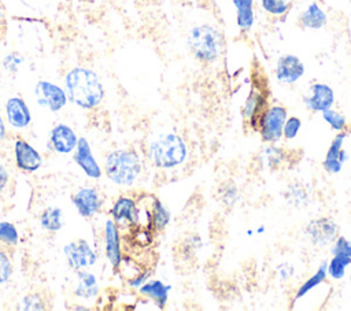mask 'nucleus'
I'll return each instance as SVG.
<instances>
[{
    "mask_svg": "<svg viewBox=\"0 0 351 311\" xmlns=\"http://www.w3.org/2000/svg\"><path fill=\"white\" fill-rule=\"evenodd\" d=\"M67 96L81 108L97 107L104 97V88L97 74L85 67H74L66 74Z\"/></svg>",
    "mask_w": 351,
    "mask_h": 311,
    "instance_id": "1",
    "label": "nucleus"
},
{
    "mask_svg": "<svg viewBox=\"0 0 351 311\" xmlns=\"http://www.w3.org/2000/svg\"><path fill=\"white\" fill-rule=\"evenodd\" d=\"M189 51L202 63H213L217 60L223 48L222 34L210 25L193 26L186 38Z\"/></svg>",
    "mask_w": 351,
    "mask_h": 311,
    "instance_id": "2",
    "label": "nucleus"
},
{
    "mask_svg": "<svg viewBox=\"0 0 351 311\" xmlns=\"http://www.w3.org/2000/svg\"><path fill=\"white\" fill-rule=\"evenodd\" d=\"M188 149L184 140L173 133L160 134L149 145V158L156 167L173 169L184 163Z\"/></svg>",
    "mask_w": 351,
    "mask_h": 311,
    "instance_id": "3",
    "label": "nucleus"
},
{
    "mask_svg": "<svg viewBox=\"0 0 351 311\" xmlns=\"http://www.w3.org/2000/svg\"><path fill=\"white\" fill-rule=\"evenodd\" d=\"M141 173V160L134 151L117 149L106 159V174L117 185H132Z\"/></svg>",
    "mask_w": 351,
    "mask_h": 311,
    "instance_id": "4",
    "label": "nucleus"
},
{
    "mask_svg": "<svg viewBox=\"0 0 351 311\" xmlns=\"http://www.w3.org/2000/svg\"><path fill=\"white\" fill-rule=\"evenodd\" d=\"M288 118V112L282 105H271L267 107L259 121H258V130L261 138L265 142H277L282 137V127L285 119Z\"/></svg>",
    "mask_w": 351,
    "mask_h": 311,
    "instance_id": "5",
    "label": "nucleus"
},
{
    "mask_svg": "<svg viewBox=\"0 0 351 311\" xmlns=\"http://www.w3.org/2000/svg\"><path fill=\"white\" fill-rule=\"evenodd\" d=\"M306 236L317 247H326L337 238L339 226L330 218H317L307 223Z\"/></svg>",
    "mask_w": 351,
    "mask_h": 311,
    "instance_id": "6",
    "label": "nucleus"
},
{
    "mask_svg": "<svg viewBox=\"0 0 351 311\" xmlns=\"http://www.w3.org/2000/svg\"><path fill=\"white\" fill-rule=\"evenodd\" d=\"M267 107V92L258 82L252 86L243 107V116L252 130H258V121Z\"/></svg>",
    "mask_w": 351,
    "mask_h": 311,
    "instance_id": "7",
    "label": "nucleus"
},
{
    "mask_svg": "<svg viewBox=\"0 0 351 311\" xmlns=\"http://www.w3.org/2000/svg\"><path fill=\"white\" fill-rule=\"evenodd\" d=\"M34 93L37 103L53 112L62 110L67 101L66 92L49 81H38L34 88Z\"/></svg>",
    "mask_w": 351,
    "mask_h": 311,
    "instance_id": "8",
    "label": "nucleus"
},
{
    "mask_svg": "<svg viewBox=\"0 0 351 311\" xmlns=\"http://www.w3.org/2000/svg\"><path fill=\"white\" fill-rule=\"evenodd\" d=\"M111 215L118 229L137 227L140 223L138 206L130 197H119L111 210Z\"/></svg>",
    "mask_w": 351,
    "mask_h": 311,
    "instance_id": "9",
    "label": "nucleus"
},
{
    "mask_svg": "<svg viewBox=\"0 0 351 311\" xmlns=\"http://www.w3.org/2000/svg\"><path fill=\"white\" fill-rule=\"evenodd\" d=\"M64 255L70 267H73L74 270L90 267L96 262V253L93 252L88 241L82 238L69 242L64 247Z\"/></svg>",
    "mask_w": 351,
    "mask_h": 311,
    "instance_id": "10",
    "label": "nucleus"
},
{
    "mask_svg": "<svg viewBox=\"0 0 351 311\" xmlns=\"http://www.w3.org/2000/svg\"><path fill=\"white\" fill-rule=\"evenodd\" d=\"M304 105L314 112H322L330 108L335 103L333 89L322 82L313 84L308 89V93L303 97Z\"/></svg>",
    "mask_w": 351,
    "mask_h": 311,
    "instance_id": "11",
    "label": "nucleus"
},
{
    "mask_svg": "<svg viewBox=\"0 0 351 311\" xmlns=\"http://www.w3.org/2000/svg\"><path fill=\"white\" fill-rule=\"evenodd\" d=\"M346 137H347V133H344V130L339 132L335 136V138L332 140L329 149L326 151L322 166L329 174H339L341 171L343 163L348 158L347 152L343 149V142H344Z\"/></svg>",
    "mask_w": 351,
    "mask_h": 311,
    "instance_id": "12",
    "label": "nucleus"
},
{
    "mask_svg": "<svg viewBox=\"0 0 351 311\" xmlns=\"http://www.w3.org/2000/svg\"><path fill=\"white\" fill-rule=\"evenodd\" d=\"M304 74L303 62L295 55H284L277 60L276 77L284 84H295Z\"/></svg>",
    "mask_w": 351,
    "mask_h": 311,
    "instance_id": "13",
    "label": "nucleus"
},
{
    "mask_svg": "<svg viewBox=\"0 0 351 311\" xmlns=\"http://www.w3.org/2000/svg\"><path fill=\"white\" fill-rule=\"evenodd\" d=\"M73 203L82 216L89 218L100 210L101 197L95 188H81L73 196Z\"/></svg>",
    "mask_w": 351,
    "mask_h": 311,
    "instance_id": "14",
    "label": "nucleus"
},
{
    "mask_svg": "<svg viewBox=\"0 0 351 311\" xmlns=\"http://www.w3.org/2000/svg\"><path fill=\"white\" fill-rule=\"evenodd\" d=\"M15 162L23 171H36L41 166V155L25 140L15 141Z\"/></svg>",
    "mask_w": 351,
    "mask_h": 311,
    "instance_id": "15",
    "label": "nucleus"
},
{
    "mask_svg": "<svg viewBox=\"0 0 351 311\" xmlns=\"http://www.w3.org/2000/svg\"><path fill=\"white\" fill-rule=\"evenodd\" d=\"M74 160L85 171V174L88 177L99 178L101 175L100 166L95 160L92 151H90V145L85 138H80L77 141V151L74 153Z\"/></svg>",
    "mask_w": 351,
    "mask_h": 311,
    "instance_id": "16",
    "label": "nucleus"
},
{
    "mask_svg": "<svg viewBox=\"0 0 351 311\" xmlns=\"http://www.w3.org/2000/svg\"><path fill=\"white\" fill-rule=\"evenodd\" d=\"M106 253L112 264V267H119L122 262V253H121V238H119V230L112 219H108L106 222Z\"/></svg>",
    "mask_w": 351,
    "mask_h": 311,
    "instance_id": "17",
    "label": "nucleus"
},
{
    "mask_svg": "<svg viewBox=\"0 0 351 311\" xmlns=\"http://www.w3.org/2000/svg\"><path fill=\"white\" fill-rule=\"evenodd\" d=\"M5 114L7 119L11 123V126L22 129L26 127L30 123V111L21 97H10L5 104Z\"/></svg>",
    "mask_w": 351,
    "mask_h": 311,
    "instance_id": "18",
    "label": "nucleus"
},
{
    "mask_svg": "<svg viewBox=\"0 0 351 311\" xmlns=\"http://www.w3.org/2000/svg\"><path fill=\"white\" fill-rule=\"evenodd\" d=\"M75 133L66 125H56L51 132L52 148L59 153H69L77 147Z\"/></svg>",
    "mask_w": 351,
    "mask_h": 311,
    "instance_id": "19",
    "label": "nucleus"
},
{
    "mask_svg": "<svg viewBox=\"0 0 351 311\" xmlns=\"http://www.w3.org/2000/svg\"><path fill=\"white\" fill-rule=\"evenodd\" d=\"M299 23L306 29L318 30L326 25V14L324 10L315 3H310L308 7L300 14Z\"/></svg>",
    "mask_w": 351,
    "mask_h": 311,
    "instance_id": "20",
    "label": "nucleus"
},
{
    "mask_svg": "<svg viewBox=\"0 0 351 311\" xmlns=\"http://www.w3.org/2000/svg\"><path fill=\"white\" fill-rule=\"evenodd\" d=\"M170 289H171L170 285H166L159 279H152L140 286V293L152 299L158 304V307L163 308L165 304L167 303Z\"/></svg>",
    "mask_w": 351,
    "mask_h": 311,
    "instance_id": "21",
    "label": "nucleus"
},
{
    "mask_svg": "<svg viewBox=\"0 0 351 311\" xmlns=\"http://www.w3.org/2000/svg\"><path fill=\"white\" fill-rule=\"evenodd\" d=\"M236 7V22L240 30L248 32L254 25V0H233Z\"/></svg>",
    "mask_w": 351,
    "mask_h": 311,
    "instance_id": "22",
    "label": "nucleus"
},
{
    "mask_svg": "<svg viewBox=\"0 0 351 311\" xmlns=\"http://www.w3.org/2000/svg\"><path fill=\"white\" fill-rule=\"evenodd\" d=\"M326 277H328V262H322V263L319 264L318 270H317L310 278H307V279L302 284V286L298 289V292H296V295H295V297H293V301H296V300L302 299L303 296H306L310 290H313L315 286H318L319 284H322V282L326 279Z\"/></svg>",
    "mask_w": 351,
    "mask_h": 311,
    "instance_id": "23",
    "label": "nucleus"
},
{
    "mask_svg": "<svg viewBox=\"0 0 351 311\" xmlns=\"http://www.w3.org/2000/svg\"><path fill=\"white\" fill-rule=\"evenodd\" d=\"M78 286L75 289V295L82 299L95 297L99 292L96 277L88 271H78Z\"/></svg>",
    "mask_w": 351,
    "mask_h": 311,
    "instance_id": "24",
    "label": "nucleus"
},
{
    "mask_svg": "<svg viewBox=\"0 0 351 311\" xmlns=\"http://www.w3.org/2000/svg\"><path fill=\"white\" fill-rule=\"evenodd\" d=\"M151 219H152V227L155 230H163L167 223L170 222V212L169 210L156 199L152 197L151 203Z\"/></svg>",
    "mask_w": 351,
    "mask_h": 311,
    "instance_id": "25",
    "label": "nucleus"
},
{
    "mask_svg": "<svg viewBox=\"0 0 351 311\" xmlns=\"http://www.w3.org/2000/svg\"><path fill=\"white\" fill-rule=\"evenodd\" d=\"M351 264V258L344 253H333L330 262H328V275L333 279H340L346 274L347 266Z\"/></svg>",
    "mask_w": 351,
    "mask_h": 311,
    "instance_id": "26",
    "label": "nucleus"
},
{
    "mask_svg": "<svg viewBox=\"0 0 351 311\" xmlns=\"http://www.w3.org/2000/svg\"><path fill=\"white\" fill-rule=\"evenodd\" d=\"M40 223L49 232H58L62 227V211L58 207H49L44 210L40 216Z\"/></svg>",
    "mask_w": 351,
    "mask_h": 311,
    "instance_id": "27",
    "label": "nucleus"
},
{
    "mask_svg": "<svg viewBox=\"0 0 351 311\" xmlns=\"http://www.w3.org/2000/svg\"><path fill=\"white\" fill-rule=\"evenodd\" d=\"M321 114H322L324 121L328 122V125L332 129H335L336 132H343L347 127V119L340 112H337V111H335L332 108H328V110L322 111Z\"/></svg>",
    "mask_w": 351,
    "mask_h": 311,
    "instance_id": "28",
    "label": "nucleus"
},
{
    "mask_svg": "<svg viewBox=\"0 0 351 311\" xmlns=\"http://www.w3.org/2000/svg\"><path fill=\"white\" fill-rule=\"evenodd\" d=\"M263 10L274 16H282L289 11L291 4L288 0H261Z\"/></svg>",
    "mask_w": 351,
    "mask_h": 311,
    "instance_id": "29",
    "label": "nucleus"
},
{
    "mask_svg": "<svg viewBox=\"0 0 351 311\" xmlns=\"http://www.w3.org/2000/svg\"><path fill=\"white\" fill-rule=\"evenodd\" d=\"M0 241L7 245H15L18 242V232L10 222H0Z\"/></svg>",
    "mask_w": 351,
    "mask_h": 311,
    "instance_id": "30",
    "label": "nucleus"
},
{
    "mask_svg": "<svg viewBox=\"0 0 351 311\" xmlns=\"http://www.w3.org/2000/svg\"><path fill=\"white\" fill-rule=\"evenodd\" d=\"M302 127V121L298 116H289L285 119L282 127V137L285 140H293Z\"/></svg>",
    "mask_w": 351,
    "mask_h": 311,
    "instance_id": "31",
    "label": "nucleus"
},
{
    "mask_svg": "<svg viewBox=\"0 0 351 311\" xmlns=\"http://www.w3.org/2000/svg\"><path fill=\"white\" fill-rule=\"evenodd\" d=\"M11 274H12V262L8 253L0 249V285L8 281Z\"/></svg>",
    "mask_w": 351,
    "mask_h": 311,
    "instance_id": "32",
    "label": "nucleus"
},
{
    "mask_svg": "<svg viewBox=\"0 0 351 311\" xmlns=\"http://www.w3.org/2000/svg\"><path fill=\"white\" fill-rule=\"evenodd\" d=\"M282 151L284 149H278V148H274V147H269V148L265 149V153L267 156V166L270 169H276L284 162L285 156H284Z\"/></svg>",
    "mask_w": 351,
    "mask_h": 311,
    "instance_id": "33",
    "label": "nucleus"
},
{
    "mask_svg": "<svg viewBox=\"0 0 351 311\" xmlns=\"http://www.w3.org/2000/svg\"><path fill=\"white\" fill-rule=\"evenodd\" d=\"M22 304H23V310H44L45 308L44 300L37 293H30V295L25 296Z\"/></svg>",
    "mask_w": 351,
    "mask_h": 311,
    "instance_id": "34",
    "label": "nucleus"
},
{
    "mask_svg": "<svg viewBox=\"0 0 351 311\" xmlns=\"http://www.w3.org/2000/svg\"><path fill=\"white\" fill-rule=\"evenodd\" d=\"M23 62V58L16 53V52H12V53H8L4 59H3V66L5 70L11 71V73H15L19 67V64Z\"/></svg>",
    "mask_w": 351,
    "mask_h": 311,
    "instance_id": "35",
    "label": "nucleus"
},
{
    "mask_svg": "<svg viewBox=\"0 0 351 311\" xmlns=\"http://www.w3.org/2000/svg\"><path fill=\"white\" fill-rule=\"evenodd\" d=\"M333 253H344L351 258V242L346 237H339L335 240V244L332 247V255Z\"/></svg>",
    "mask_w": 351,
    "mask_h": 311,
    "instance_id": "36",
    "label": "nucleus"
},
{
    "mask_svg": "<svg viewBox=\"0 0 351 311\" xmlns=\"http://www.w3.org/2000/svg\"><path fill=\"white\" fill-rule=\"evenodd\" d=\"M8 173H7V170L4 169V166H1L0 164V193L4 190V188L7 186V184H8Z\"/></svg>",
    "mask_w": 351,
    "mask_h": 311,
    "instance_id": "37",
    "label": "nucleus"
},
{
    "mask_svg": "<svg viewBox=\"0 0 351 311\" xmlns=\"http://www.w3.org/2000/svg\"><path fill=\"white\" fill-rule=\"evenodd\" d=\"M149 277V271H147V273H144V274H140L138 277H136L134 279H132L130 281V285L132 286H138V285H141L143 282H145V279Z\"/></svg>",
    "mask_w": 351,
    "mask_h": 311,
    "instance_id": "38",
    "label": "nucleus"
},
{
    "mask_svg": "<svg viewBox=\"0 0 351 311\" xmlns=\"http://www.w3.org/2000/svg\"><path fill=\"white\" fill-rule=\"evenodd\" d=\"M4 136H5V125H4L3 118L0 116V141L4 138Z\"/></svg>",
    "mask_w": 351,
    "mask_h": 311,
    "instance_id": "39",
    "label": "nucleus"
},
{
    "mask_svg": "<svg viewBox=\"0 0 351 311\" xmlns=\"http://www.w3.org/2000/svg\"><path fill=\"white\" fill-rule=\"evenodd\" d=\"M3 19H4V8H3V5L0 3V21H3Z\"/></svg>",
    "mask_w": 351,
    "mask_h": 311,
    "instance_id": "40",
    "label": "nucleus"
},
{
    "mask_svg": "<svg viewBox=\"0 0 351 311\" xmlns=\"http://www.w3.org/2000/svg\"><path fill=\"white\" fill-rule=\"evenodd\" d=\"M0 37H1V29H0Z\"/></svg>",
    "mask_w": 351,
    "mask_h": 311,
    "instance_id": "41",
    "label": "nucleus"
}]
</instances>
